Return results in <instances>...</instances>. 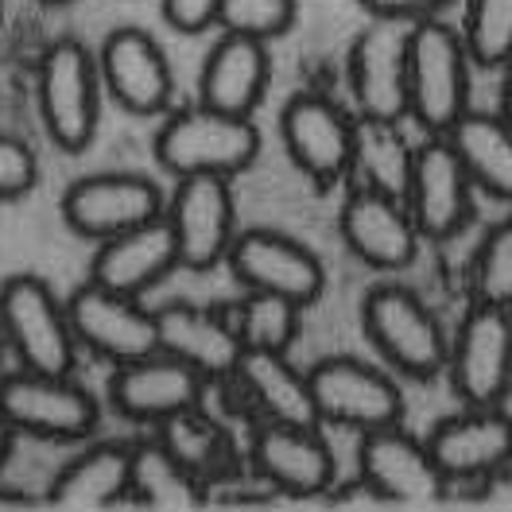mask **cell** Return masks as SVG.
<instances>
[{
  "instance_id": "6da1fadb",
  "label": "cell",
  "mask_w": 512,
  "mask_h": 512,
  "mask_svg": "<svg viewBox=\"0 0 512 512\" xmlns=\"http://www.w3.org/2000/svg\"><path fill=\"white\" fill-rule=\"evenodd\" d=\"M470 55L462 35L435 16L408 28V113L431 136H447L470 109Z\"/></svg>"
},
{
  "instance_id": "7a4b0ae2",
  "label": "cell",
  "mask_w": 512,
  "mask_h": 512,
  "mask_svg": "<svg viewBox=\"0 0 512 512\" xmlns=\"http://www.w3.org/2000/svg\"><path fill=\"white\" fill-rule=\"evenodd\" d=\"M260 156V132L249 117L210 105L183 109L156 132V160L171 175H241Z\"/></svg>"
},
{
  "instance_id": "3957f363",
  "label": "cell",
  "mask_w": 512,
  "mask_h": 512,
  "mask_svg": "<svg viewBox=\"0 0 512 512\" xmlns=\"http://www.w3.org/2000/svg\"><path fill=\"white\" fill-rule=\"evenodd\" d=\"M0 334L32 373L66 377L78 361V338L70 315L39 276H12L0 284Z\"/></svg>"
},
{
  "instance_id": "277c9868",
  "label": "cell",
  "mask_w": 512,
  "mask_h": 512,
  "mask_svg": "<svg viewBox=\"0 0 512 512\" xmlns=\"http://www.w3.org/2000/svg\"><path fill=\"white\" fill-rule=\"evenodd\" d=\"M365 334L377 350L412 381H431L439 369H447L450 342L443 322L419 299L416 291L400 284H381L365 295L361 307Z\"/></svg>"
},
{
  "instance_id": "5b68a950",
  "label": "cell",
  "mask_w": 512,
  "mask_h": 512,
  "mask_svg": "<svg viewBox=\"0 0 512 512\" xmlns=\"http://www.w3.org/2000/svg\"><path fill=\"white\" fill-rule=\"evenodd\" d=\"M35 78L47 136L63 152H86L97 132V59L78 39H59L43 51Z\"/></svg>"
},
{
  "instance_id": "8992f818",
  "label": "cell",
  "mask_w": 512,
  "mask_h": 512,
  "mask_svg": "<svg viewBox=\"0 0 512 512\" xmlns=\"http://www.w3.org/2000/svg\"><path fill=\"white\" fill-rule=\"evenodd\" d=\"M311 396H315V412L319 423H334V427H350V431H377V427H392L404 416V396L392 384L388 373L373 369L369 361L357 357H326L311 373Z\"/></svg>"
},
{
  "instance_id": "52a82bcc",
  "label": "cell",
  "mask_w": 512,
  "mask_h": 512,
  "mask_svg": "<svg viewBox=\"0 0 512 512\" xmlns=\"http://www.w3.org/2000/svg\"><path fill=\"white\" fill-rule=\"evenodd\" d=\"M163 218L175 233L179 268L206 272L222 264L237 237V206L225 175H183Z\"/></svg>"
},
{
  "instance_id": "ba28073f",
  "label": "cell",
  "mask_w": 512,
  "mask_h": 512,
  "mask_svg": "<svg viewBox=\"0 0 512 512\" xmlns=\"http://www.w3.org/2000/svg\"><path fill=\"white\" fill-rule=\"evenodd\" d=\"M66 315H70V330L78 346H86L113 365H128L148 353H160L156 311H144L136 295H121L90 280L70 295Z\"/></svg>"
},
{
  "instance_id": "9c48e42d",
  "label": "cell",
  "mask_w": 512,
  "mask_h": 512,
  "mask_svg": "<svg viewBox=\"0 0 512 512\" xmlns=\"http://www.w3.org/2000/svg\"><path fill=\"white\" fill-rule=\"evenodd\" d=\"M0 408L12 419L16 431L35 435V439H55V443H74L86 439L97 427V404L82 384L55 373H16L0 381Z\"/></svg>"
},
{
  "instance_id": "30bf717a",
  "label": "cell",
  "mask_w": 512,
  "mask_h": 512,
  "mask_svg": "<svg viewBox=\"0 0 512 512\" xmlns=\"http://www.w3.org/2000/svg\"><path fill=\"white\" fill-rule=\"evenodd\" d=\"M152 218H163V194L152 179L132 171L86 175L74 179L63 194V222L90 241L117 237Z\"/></svg>"
},
{
  "instance_id": "8fae6325",
  "label": "cell",
  "mask_w": 512,
  "mask_h": 512,
  "mask_svg": "<svg viewBox=\"0 0 512 512\" xmlns=\"http://www.w3.org/2000/svg\"><path fill=\"white\" fill-rule=\"evenodd\" d=\"M225 264L249 291L284 295L299 307L315 303L326 288V272H322L319 256L307 245L291 241L288 233H276V229L237 233L229 253H225Z\"/></svg>"
},
{
  "instance_id": "7c38bea8",
  "label": "cell",
  "mask_w": 512,
  "mask_h": 512,
  "mask_svg": "<svg viewBox=\"0 0 512 512\" xmlns=\"http://www.w3.org/2000/svg\"><path fill=\"white\" fill-rule=\"evenodd\" d=\"M357 466H361L365 489L388 505H431L443 497V485H447L427 443L408 435L400 423L365 431Z\"/></svg>"
},
{
  "instance_id": "4fadbf2b",
  "label": "cell",
  "mask_w": 512,
  "mask_h": 512,
  "mask_svg": "<svg viewBox=\"0 0 512 512\" xmlns=\"http://www.w3.org/2000/svg\"><path fill=\"white\" fill-rule=\"evenodd\" d=\"M450 384L470 408H489L512 377V311L481 303L462 319L447 357Z\"/></svg>"
},
{
  "instance_id": "5bb4252c",
  "label": "cell",
  "mask_w": 512,
  "mask_h": 512,
  "mask_svg": "<svg viewBox=\"0 0 512 512\" xmlns=\"http://www.w3.org/2000/svg\"><path fill=\"white\" fill-rule=\"evenodd\" d=\"M280 136L291 163L315 179L319 187H334L350 175L353 160V121L322 94H295L284 105Z\"/></svg>"
},
{
  "instance_id": "9a60e30c",
  "label": "cell",
  "mask_w": 512,
  "mask_h": 512,
  "mask_svg": "<svg viewBox=\"0 0 512 512\" xmlns=\"http://www.w3.org/2000/svg\"><path fill=\"white\" fill-rule=\"evenodd\" d=\"M202 392H206V377L163 350L117 365L109 377L113 412L136 423H163L179 412L202 408Z\"/></svg>"
},
{
  "instance_id": "2e32d148",
  "label": "cell",
  "mask_w": 512,
  "mask_h": 512,
  "mask_svg": "<svg viewBox=\"0 0 512 512\" xmlns=\"http://www.w3.org/2000/svg\"><path fill=\"white\" fill-rule=\"evenodd\" d=\"M97 78L105 82L113 101L136 117L163 113L171 105V90H175L163 47L140 28H117L105 35L101 55H97Z\"/></svg>"
},
{
  "instance_id": "e0dca14e",
  "label": "cell",
  "mask_w": 512,
  "mask_h": 512,
  "mask_svg": "<svg viewBox=\"0 0 512 512\" xmlns=\"http://www.w3.org/2000/svg\"><path fill=\"white\" fill-rule=\"evenodd\" d=\"M470 175L462 160L454 156L447 136H431L423 148H416L412 183H408V214L416 222L419 237L447 241L470 218Z\"/></svg>"
},
{
  "instance_id": "ac0fdd59",
  "label": "cell",
  "mask_w": 512,
  "mask_h": 512,
  "mask_svg": "<svg viewBox=\"0 0 512 512\" xmlns=\"http://www.w3.org/2000/svg\"><path fill=\"white\" fill-rule=\"evenodd\" d=\"M350 86L361 117L404 121L408 117V32L396 20H377L353 39Z\"/></svg>"
},
{
  "instance_id": "d6986e66",
  "label": "cell",
  "mask_w": 512,
  "mask_h": 512,
  "mask_svg": "<svg viewBox=\"0 0 512 512\" xmlns=\"http://www.w3.org/2000/svg\"><path fill=\"white\" fill-rule=\"evenodd\" d=\"M338 229L350 253L377 272H400L419 253V229L408 214V202L365 187H357L346 198Z\"/></svg>"
},
{
  "instance_id": "ffe728a7",
  "label": "cell",
  "mask_w": 512,
  "mask_h": 512,
  "mask_svg": "<svg viewBox=\"0 0 512 512\" xmlns=\"http://www.w3.org/2000/svg\"><path fill=\"white\" fill-rule=\"evenodd\" d=\"M256 474L288 497H319L334 485V454L315 427L268 419L253 439Z\"/></svg>"
},
{
  "instance_id": "44dd1931",
  "label": "cell",
  "mask_w": 512,
  "mask_h": 512,
  "mask_svg": "<svg viewBox=\"0 0 512 512\" xmlns=\"http://www.w3.org/2000/svg\"><path fill=\"white\" fill-rule=\"evenodd\" d=\"M175 268H179L175 233H171L167 218H152V222L125 229L117 237L97 241L90 280L109 291H121V295H144Z\"/></svg>"
},
{
  "instance_id": "7402d4cb",
  "label": "cell",
  "mask_w": 512,
  "mask_h": 512,
  "mask_svg": "<svg viewBox=\"0 0 512 512\" xmlns=\"http://www.w3.org/2000/svg\"><path fill=\"white\" fill-rule=\"evenodd\" d=\"M427 450L447 481L485 478L512 462V427L497 416V408H470L443 419L431 431Z\"/></svg>"
},
{
  "instance_id": "603a6c76",
  "label": "cell",
  "mask_w": 512,
  "mask_h": 512,
  "mask_svg": "<svg viewBox=\"0 0 512 512\" xmlns=\"http://www.w3.org/2000/svg\"><path fill=\"white\" fill-rule=\"evenodd\" d=\"M268 78H272V59H268V43L249 39V35L225 32L214 51L202 63L198 78V97L210 109L249 117L260 97L268 94Z\"/></svg>"
},
{
  "instance_id": "cb8c5ba5",
  "label": "cell",
  "mask_w": 512,
  "mask_h": 512,
  "mask_svg": "<svg viewBox=\"0 0 512 512\" xmlns=\"http://www.w3.org/2000/svg\"><path fill=\"white\" fill-rule=\"evenodd\" d=\"M156 326H160L163 353H171L183 365L198 369L206 381L233 377L245 346H241L229 319H218L214 311H202L191 303H175V307L156 311Z\"/></svg>"
},
{
  "instance_id": "d4e9b609",
  "label": "cell",
  "mask_w": 512,
  "mask_h": 512,
  "mask_svg": "<svg viewBox=\"0 0 512 512\" xmlns=\"http://www.w3.org/2000/svg\"><path fill=\"white\" fill-rule=\"evenodd\" d=\"M237 384L249 392L260 416L276 423H299V427H319L315 396L307 373H299L280 350H241V361L233 369Z\"/></svg>"
},
{
  "instance_id": "484cf974",
  "label": "cell",
  "mask_w": 512,
  "mask_h": 512,
  "mask_svg": "<svg viewBox=\"0 0 512 512\" xmlns=\"http://www.w3.org/2000/svg\"><path fill=\"white\" fill-rule=\"evenodd\" d=\"M132 481V450L121 443H97L70 458L51 481L47 505L55 509H105L121 501Z\"/></svg>"
},
{
  "instance_id": "4316f807",
  "label": "cell",
  "mask_w": 512,
  "mask_h": 512,
  "mask_svg": "<svg viewBox=\"0 0 512 512\" xmlns=\"http://www.w3.org/2000/svg\"><path fill=\"white\" fill-rule=\"evenodd\" d=\"M447 140L478 191L512 202V125L501 113L466 109L447 132Z\"/></svg>"
},
{
  "instance_id": "83f0119b",
  "label": "cell",
  "mask_w": 512,
  "mask_h": 512,
  "mask_svg": "<svg viewBox=\"0 0 512 512\" xmlns=\"http://www.w3.org/2000/svg\"><path fill=\"white\" fill-rule=\"evenodd\" d=\"M412 163H416V148L404 140L400 121H369V117L353 121L350 171H357L365 191L404 202L412 183Z\"/></svg>"
},
{
  "instance_id": "f1b7e54d",
  "label": "cell",
  "mask_w": 512,
  "mask_h": 512,
  "mask_svg": "<svg viewBox=\"0 0 512 512\" xmlns=\"http://www.w3.org/2000/svg\"><path fill=\"white\" fill-rule=\"evenodd\" d=\"M160 447L183 462L198 481L222 478L233 466V443L225 439V431L210 416H202L198 408L179 412V416L160 423Z\"/></svg>"
},
{
  "instance_id": "f546056e",
  "label": "cell",
  "mask_w": 512,
  "mask_h": 512,
  "mask_svg": "<svg viewBox=\"0 0 512 512\" xmlns=\"http://www.w3.org/2000/svg\"><path fill=\"white\" fill-rule=\"evenodd\" d=\"M128 493L152 509H198L206 505V489L183 462H175L160 443L132 450Z\"/></svg>"
},
{
  "instance_id": "4dcf8cb0",
  "label": "cell",
  "mask_w": 512,
  "mask_h": 512,
  "mask_svg": "<svg viewBox=\"0 0 512 512\" xmlns=\"http://www.w3.org/2000/svg\"><path fill=\"white\" fill-rule=\"evenodd\" d=\"M233 330L241 338L245 350H280L288 353L303 330V307L291 303L284 295H268V291H249L237 307H233Z\"/></svg>"
},
{
  "instance_id": "1f68e13d",
  "label": "cell",
  "mask_w": 512,
  "mask_h": 512,
  "mask_svg": "<svg viewBox=\"0 0 512 512\" xmlns=\"http://www.w3.org/2000/svg\"><path fill=\"white\" fill-rule=\"evenodd\" d=\"M466 55L481 66H509L512 59V0L466 4Z\"/></svg>"
},
{
  "instance_id": "d6a6232c",
  "label": "cell",
  "mask_w": 512,
  "mask_h": 512,
  "mask_svg": "<svg viewBox=\"0 0 512 512\" xmlns=\"http://www.w3.org/2000/svg\"><path fill=\"white\" fill-rule=\"evenodd\" d=\"M474 291L481 303H497L512 311V218L489 229L474 256Z\"/></svg>"
},
{
  "instance_id": "836d02e7",
  "label": "cell",
  "mask_w": 512,
  "mask_h": 512,
  "mask_svg": "<svg viewBox=\"0 0 512 512\" xmlns=\"http://www.w3.org/2000/svg\"><path fill=\"white\" fill-rule=\"evenodd\" d=\"M218 24L225 32L268 43L295 24V0H222Z\"/></svg>"
},
{
  "instance_id": "e575fe53",
  "label": "cell",
  "mask_w": 512,
  "mask_h": 512,
  "mask_svg": "<svg viewBox=\"0 0 512 512\" xmlns=\"http://www.w3.org/2000/svg\"><path fill=\"white\" fill-rule=\"evenodd\" d=\"M35 179H39L35 152L24 144V140L0 132V202L24 198V194L35 187Z\"/></svg>"
},
{
  "instance_id": "d590c367",
  "label": "cell",
  "mask_w": 512,
  "mask_h": 512,
  "mask_svg": "<svg viewBox=\"0 0 512 512\" xmlns=\"http://www.w3.org/2000/svg\"><path fill=\"white\" fill-rule=\"evenodd\" d=\"M218 8H222V0H163V20L175 32L198 35L210 24H218Z\"/></svg>"
},
{
  "instance_id": "8d00e7d4",
  "label": "cell",
  "mask_w": 512,
  "mask_h": 512,
  "mask_svg": "<svg viewBox=\"0 0 512 512\" xmlns=\"http://www.w3.org/2000/svg\"><path fill=\"white\" fill-rule=\"evenodd\" d=\"M450 0H361L365 12H373L377 20H396V24H416L435 12H443Z\"/></svg>"
},
{
  "instance_id": "74e56055",
  "label": "cell",
  "mask_w": 512,
  "mask_h": 512,
  "mask_svg": "<svg viewBox=\"0 0 512 512\" xmlns=\"http://www.w3.org/2000/svg\"><path fill=\"white\" fill-rule=\"evenodd\" d=\"M12 439H16V427H12V419L4 416V408H0V470L12 458Z\"/></svg>"
},
{
  "instance_id": "f35d334b",
  "label": "cell",
  "mask_w": 512,
  "mask_h": 512,
  "mask_svg": "<svg viewBox=\"0 0 512 512\" xmlns=\"http://www.w3.org/2000/svg\"><path fill=\"white\" fill-rule=\"evenodd\" d=\"M489 408H497V416H501V419H505V423L512 427V377L505 381V388L497 392V400H493Z\"/></svg>"
},
{
  "instance_id": "ab89813d",
  "label": "cell",
  "mask_w": 512,
  "mask_h": 512,
  "mask_svg": "<svg viewBox=\"0 0 512 512\" xmlns=\"http://www.w3.org/2000/svg\"><path fill=\"white\" fill-rule=\"evenodd\" d=\"M20 505H28L24 493H16V489H0V509H20Z\"/></svg>"
},
{
  "instance_id": "60d3db41",
  "label": "cell",
  "mask_w": 512,
  "mask_h": 512,
  "mask_svg": "<svg viewBox=\"0 0 512 512\" xmlns=\"http://www.w3.org/2000/svg\"><path fill=\"white\" fill-rule=\"evenodd\" d=\"M501 117L512 125V59H509V78H505V94H501Z\"/></svg>"
},
{
  "instance_id": "b9f144b4",
  "label": "cell",
  "mask_w": 512,
  "mask_h": 512,
  "mask_svg": "<svg viewBox=\"0 0 512 512\" xmlns=\"http://www.w3.org/2000/svg\"><path fill=\"white\" fill-rule=\"evenodd\" d=\"M39 4H70V0H39Z\"/></svg>"
},
{
  "instance_id": "7bdbcfd3",
  "label": "cell",
  "mask_w": 512,
  "mask_h": 512,
  "mask_svg": "<svg viewBox=\"0 0 512 512\" xmlns=\"http://www.w3.org/2000/svg\"><path fill=\"white\" fill-rule=\"evenodd\" d=\"M0 16H4V0H0Z\"/></svg>"
},
{
  "instance_id": "ee69618b",
  "label": "cell",
  "mask_w": 512,
  "mask_h": 512,
  "mask_svg": "<svg viewBox=\"0 0 512 512\" xmlns=\"http://www.w3.org/2000/svg\"><path fill=\"white\" fill-rule=\"evenodd\" d=\"M0 346H4V334H0Z\"/></svg>"
}]
</instances>
